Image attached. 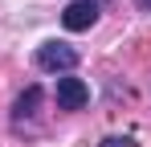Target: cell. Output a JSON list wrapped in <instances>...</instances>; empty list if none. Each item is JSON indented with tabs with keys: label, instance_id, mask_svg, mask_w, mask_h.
<instances>
[{
	"label": "cell",
	"instance_id": "1",
	"mask_svg": "<svg viewBox=\"0 0 151 147\" xmlns=\"http://www.w3.org/2000/svg\"><path fill=\"white\" fill-rule=\"evenodd\" d=\"M37 66L45 74H70L78 66V49L65 45V41H45V45L37 49Z\"/></svg>",
	"mask_w": 151,
	"mask_h": 147
},
{
	"label": "cell",
	"instance_id": "2",
	"mask_svg": "<svg viewBox=\"0 0 151 147\" xmlns=\"http://www.w3.org/2000/svg\"><path fill=\"white\" fill-rule=\"evenodd\" d=\"M98 0H74V4H65V12H61V24L70 29V33H86L90 24L98 21Z\"/></svg>",
	"mask_w": 151,
	"mask_h": 147
},
{
	"label": "cell",
	"instance_id": "3",
	"mask_svg": "<svg viewBox=\"0 0 151 147\" xmlns=\"http://www.w3.org/2000/svg\"><path fill=\"white\" fill-rule=\"evenodd\" d=\"M90 102V86L82 78H57V106L61 110H82Z\"/></svg>",
	"mask_w": 151,
	"mask_h": 147
},
{
	"label": "cell",
	"instance_id": "4",
	"mask_svg": "<svg viewBox=\"0 0 151 147\" xmlns=\"http://www.w3.org/2000/svg\"><path fill=\"white\" fill-rule=\"evenodd\" d=\"M37 106H41V90H37V86H29L25 94L17 98V106H12V115H17V119H29V115H37Z\"/></svg>",
	"mask_w": 151,
	"mask_h": 147
},
{
	"label": "cell",
	"instance_id": "5",
	"mask_svg": "<svg viewBox=\"0 0 151 147\" xmlns=\"http://www.w3.org/2000/svg\"><path fill=\"white\" fill-rule=\"evenodd\" d=\"M102 147H135L131 139H119V135H110V139H102Z\"/></svg>",
	"mask_w": 151,
	"mask_h": 147
},
{
	"label": "cell",
	"instance_id": "6",
	"mask_svg": "<svg viewBox=\"0 0 151 147\" xmlns=\"http://www.w3.org/2000/svg\"><path fill=\"white\" fill-rule=\"evenodd\" d=\"M135 4H139V8H143V12H151V0H135Z\"/></svg>",
	"mask_w": 151,
	"mask_h": 147
}]
</instances>
